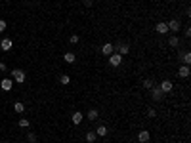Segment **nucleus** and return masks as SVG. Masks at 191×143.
<instances>
[{
    "instance_id": "19",
    "label": "nucleus",
    "mask_w": 191,
    "mask_h": 143,
    "mask_svg": "<svg viewBox=\"0 0 191 143\" xmlns=\"http://www.w3.org/2000/svg\"><path fill=\"white\" fill-rule=\"evenodd\" d=\"M97 114H100V113H97V109H90L88 111V120H96Z\"/></svg>"
},
{
    "instance_id": "25",
    "label": "nucleus",
    "mask_w": 191,
    "mask_h": 143,
    "mask_svg": "<svg viewBox=\"0 0 191 143\" xmlns=\"http://www.w3.org/2000/svg\"><path fill=\"white\" fill-rule=\"evenodd\" d=\"M27 139H29V143H37V135L34 134H27Z\"/></svg>"
},
{
    "instance_id": "10",
    "label": "nucleus",
    "mask_w": 191,
    "mask_h": 143,
    "mask_svg": "<svg viewBox=\"0 0 191 143\" xmlns=\"http://www.w3.org/2000/svg\"><path fill=\"white\" fill-rule=\"evenodd\" d=\"M149 138H151V135H149V132H147V130H141V132L138 134V139H140L141 143H147V141H149Z\"/></svg>"
},
{
    "instance_id": "28",
    "label": "nucleus",
    "mask_w": 191,
    "mask_h": 143,
    "mask_svg": "<svg viewBox=\"0 0 191 143\" xmlns=\"http://www.w3.org/2000/svg\"><path fill=\"white\" fill-rule=\"evenodd\" d=\"M4 71H6V63L0 61V73H4Z\"/></svg>"
},
{
    "instance_id": "6",
    "label": "nucleus",
    "mask_w": 191,
    "mask_h": 143,
    "mask_svg": "<svg viewBox=\"0 0 191 143\" xmlns=\"http://www.w3.org/2000/svg\"><path fill=\"white\" fill-rule=\"evenodd\" d=\"M155 31H157V33H161V34H166V33H168V25L164 23V21H161V23H157V25H155Z\"/></svg>"
},
{
    "instance_id": "21",
    "label": "nucleus",
    "mask_w": 191,
    "mask_h": 143,
    "mask_svg": "<svg viewBox=\"0 0 191 143\" xmlns=\"http://www.w3.org/2000/svg\"><path fill=\"white\" fill-rule=\"evenodd\" d=\"M59 82H61L63 86L69 84V82H71V76H69V75H61V76H59Z\"/></svg>"
},
{
    "instance_id": "3",
    "label": "nucleus",
    "mask_w": 191,
    "mask_h": 143,
    "mask_svg": "<svg viewBox=\"0 0 191 143\" xmlns=\"http://www.w3.org/2000/svg\"><path fill=\"white\" fill-rule=\"evenodd\" d=\"M149 92H151V97L155 99V101H161L162 96H164V94H162V90H161V88H155V86H153Z\"/></svg>"
},
{
    "instance_id": "7",
    "label": "nucleus",
    "mask_w": 191,
    "mask_h": 143,
    "mask_svg": "<svg viewBox=\"0 0 191 143\" xmlns=\"http://www.w3.org/2000/svg\"><path fill=\"white\" fill-rule=\"evenodd\" d=\"M113 50H115V46H113L111 42H105V44L101 46V52H103V55H111V54H113Z\"/></svg>"
},
{
    "instance_id": "20",
    "label": "nucleus",
    "mask_w": 191,
    "mask_h": 143,
    "mask_svg": "<svg viewBox=\"0 0 191 143\" xmlns=\"http://www.w3.org/2000/svg\"><path fill=\"white\" fill-rule=\"evenodd\" d=\"M96 138H97L96 132H88V134H86V141H88V143H94V141H96Z\"/></svg>"
},
{
    "instance_id": "23",
    "label": "nucleus",
    "mask_w": 191,
    "mask_h": 143,
    "mask_svg": "<svg viewBox=\"0 0 191 143\" xmlns=\"http://www.w3.org/2000/svg\"><path fill=\"white\" fill-rule=\"evenodd\" d=\"M143 86H145V88H147V90H151V88H153V86H155V82L151 80V78H147V80H143Z\"/></svg>"
},
{
    "instance_id": "29",
    "label": "nucleus",
    "mask_w": 191,
    "mask_h": 143,
    "mask_svg": "<svg viewBox=\"0 0 191 143\" xmlns=\"http://www.w3.org/2000/svg\"><path fill=\"white\" fill-rule=\"evenodd\" d=\"M84 2V6H92V2H94V0H82Z\"/></svg>"
},
{
    "instance_id": "14",
    "label": "nucleus",
    "mask_w": 191,
    "mask_h": 143,
    "mask_svg": "<svg viewBox=\"0 0 191 143\" xmlns=\"http://www.w3.org/2000/svg\"><path fill=\"white\" fill-rule=\"evenodd\" d=\"M96 135H100V138H105V135H107V128H105L103 124H100L96 128Z\"/></svg>"
},
{
    "instance_id": "18",
    "label": "nucleus",
    "mask_w": 191,
    "mask_h": 143,
    "mask_svg": "<svg viewBox=\"0 0 191 143\" xmlns=\"http://www.w3.org/2000/svg\"><path fill=\"white\" fill-rule=\"evenodd\" d=\"M63 59H65L67 63H75V59H76V55H75V54H71V52H67L65 55H63Z\"/></svg>"
},
{
    "instance_id": "5",
    "label": "nucleus",
    "mask_w": 191,
    "mask_h": 143,
    "mask_svg": "<svg viewBox=\"0 0 191 143\" xmlns=\"http://www.w3.org/2000/svg\"><path fill=\"white\" fill-rule=\"evenodd\" d=\"M159 88L162 90V94H168V92H172V88H174V86H172V82H170V80H162Z\"/></svg>"
},
{
    "instance_id": "2",
    "label": "nucleus",
    "mask_w": 191,
    "mask_h": 143,
    "mask_svg": "<svg viewBox=\"0 0 191 143\" xmlns=\"http://www.w3.org/2000/svg\"><path fill=\"white\" fill-rule=\"evenodd\" d=\"M121 63H122V55H121V54H111V55H109V65L118 67Z\"/></svg>"
},
{
    "instance_id": "4",
    "label": "nucleus",
    "mask_w": 191,
    "mask_h": 143,
    "mask_svg": "<svg viewBox=\"0 0 191 143\" xmlns=\"http://www.w3.org/2000/svg\"><path fill=\"white\" fill-rule=\"evenodd\" d=\"M166 25H168V31H172L174 34L180 31V21H178V19H172V21H168Z\"/></svg>"
},
{
    "instance_id": "27",
    "label": "nucleus",
    "mask_w": 191,
    "mask_h": 143,
    "mask_svg": "<svg viewBox=\"0 0 191 143\" xmlns=\"http://www.w3.org/2000/svg\"><path fill=\"white\" fill-rule=\"evenodd\" d=\"M4 31H6V21L0 19V33H4Z\"/></svg>"
},
{
    "instance_id": "11",
    "label": "nucleus",
    "mask_w": 191,
    "mask_h": 143,
    "mask_svg": "<svg viewBox=\"0 0 191 143\" xmlns=\"http://www.w3.org/2000/svg\"><path fill=\"white\" fill-rule=\"evenodd\" d=\"M0 48H2L4 52L12 50V38H2V42H0Z\"/></svg>"
},
{
    "instance_id": "13",
    "label": "nucleus",
    "mask_w": 191,
    "mask_h": 143,
    "mask_svg": "<svg viewBox=\"0 0 191 143\" xmlns=\"http://www.w3.org/2000/svg\"><path fill=\"white\" fill-rule=\"evenodd\" d=\"M82 118H84V117H82V113H79V111L73 113V124H75V126H79V124L82 122Z\"/></svg>"
},
{
    "instance_id": "12",
    "label": "nucleus",
    "mask_w": 191,
    "mask_h": 143,
    "mask_svg": "<svg viewBox=\"0 0 191 143\" xmlns=\"http://www.w3.org/2000/svg\"><path fill=\"white\" fill-rule=\"evenodd\" d=\"M178 76L187 78V76H189V65H182V67H180V71H178Z\"/></svg>"
},
{
    "instance_id": "1",
    "label": "nucleus",
    "mask_w": 191,
    "mask_h": 143,
    "mask_svg": "<svg viewBox=\"0 0 191 143\" xmlns=\"http://www.w3.org/2000/svg\"><path fill=\"white\" fill-rule=\"evenodd\" d=\"M12 76H13V80H16V82H19V84H23L25 82V73H23V71H21V69H13L12 71Z\"/></svg>"
},
{
    "instance_id": "15",
    "label": "nucleus",
    "mask_w": 191,
    "mask_h": 143,
    "mask_svg": "<svg viewBox=\"0 0 191 143\" xmlns=\"http://www.w3.org/2000/svg\"><path fill=\"white\" fill-rule=\"evenodd\" d=\"M180 59L183 61V65H189V63H191V54H189V52H183V54L180 55Z\"/></svg>"
},
{
    "instance_id": "22",
    "label": "nucleus",
    "mask_w": 191,
    "mask_h": 143,
    "mask_svg": "<svg viewBox=\"0 0 191 143\" xmlns=\"http://www.w3.org/2000/svg\"><path fill=\"white\" fill-rule=\"evenodd\" d=\"M17 124H19L21 128H29L31 122H29V118H19V122H17Z\"/></svg>"
},
{
    "instance_id": "26",
    "label": "nucleus",
    "mask_w": 191,
    "mask_h": 143,
    "mask_svg": "<svg viewBox=\"0 0 191 143\" xmlns=\"http://www.w3.org/2000/svg\"><path fill=\"white\" fill-rule=\"evenodd\" d=\"M69 42L71 44H79V34H73V37L69 38Z\"/></svg>"
},
{
    "instance_id": "16",
    "label": "nucleus",
    "mask_w": 191,
    "mask_h": 143,
    "mask_svg": "<svg viewBox=\"0 0 191 143\" xmlns=\"http://www.w3.org/2000/svg\"><path fill=\"white\" fill-rule=\"evenodd\" d=\"M168 44H170L172 48H178V44H180V38L176 37V34H172V37L168 38Z\"/></svg>"
},
{
    "instance_id": "30",
    "label": "nucleus",
    "mask_w": 191,
    "mask_h": 143,
    "mask_svg": "<svg viewBox=\"0 0 191 143\" xmlns=\"http://www.w3.org/2000/svg\"><path fill=\"white\" fill-rule=\"evenodd\" d=\"M0 143H2V141H0Z\"/></svg>"
},
{
    "instance_id": "24",
    "label": "nucleus",
    "mask_w": 191,
    "mask_h": 143,
    "mask_svg": "<svg viewBox=\"0 0 191 143\" xmlns=\"http://www.w3.org/2000/svg\"><path fill=\"white\" fill-rule=\"evenodd\" d=\"M147 117H149V118H155V117H157V111L149 107V109H147Z\"/></svg>"
},
{
    "instance_id": "17",
    "label": "nucleus",
    "mask_w": 191,
    "mask_h": 143,
    "mask_svg": "<svg viewBox=\"0 0 191 143\" xmlns=\"http://www.w3.org/2000/svg\"><path fill=\"white\" fill-rule=\"evenodd\" d=\"M13 111H16V113H23L25 111V105L21 103V101H16V103H13Z\"/></svg>"
},
{
    "instance_id": "8",
    "label": "nucleus",
    "mask_w": 191,
    "mask_h": 143,
    "mask_svg": "<svg viewBox=\"0 0 191 143\" xmlns=\"http://www.w3.org/2000/svg\"><path fill=\"white\" fill-rule=\"evenodd\" d=\"M12 86H13V84H12V78H4V80L0 82V88H2L4 92H10Z\"/></svg>"
},
{
    "instance_id": "9",
    "label": "nucleus",
    "mask_w": 191,
    "mask_h": 143,
    "mask_svg": "<svg viewBox=\"0 0 191 143\" xmlns=\"http://www.w3.org/2000/svg\"><path fill=\"white\" fill-rule=\"evenodd\" d=\"M117 50H118L117 54H121V55H126V54L130 52V46H128V44H124V42H121V44L117 46Z\"/></svg>"
}]
</instances>
